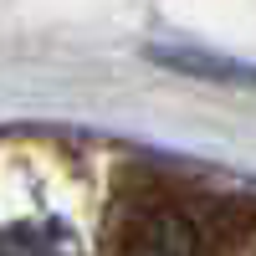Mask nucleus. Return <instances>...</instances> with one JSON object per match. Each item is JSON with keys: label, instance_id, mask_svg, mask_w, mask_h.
<instances>
[{"label": "nucleus", "instance_id": "f03ea898", "mask_svg": "<svg viewBox=\"0 0 256 256\" xmlns=\"http://www.w3.org/2000/svg\"><path fill=\"white\" fill-rule=\"evenodd\" d=\"M0 256H82L77 241L67 236L62 226L46 220H20L0 230Z\"/></svg>", "mask_w": 256, "mask_h": 256}, {"label": "nucleus", "instance_id": "f257e3e1", "mask_svg": "<svg viewBox=\"0 0 256 256\" xmlns=\"http://www.w3.org/2000/svg\"><path fill=\"white\" fill-rule=\"evenodd\" d=\"M123 256H200V246H195V230H190L184 216L159 210V216H144L134 226Z\"/></svg>", "mask_w": 256, "mask_h": 256}]
</instances>
